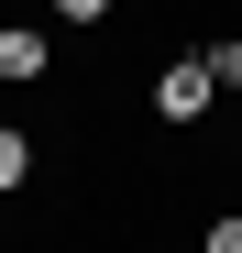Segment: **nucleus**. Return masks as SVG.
I'll return each instance as SVG.
<instances>
[{
	"label": "nucleus",
	"mask_w": 242,
	"mask_h": 253,
	"mask_svg": "<svg viewBox=\"0 0 242 253\" xmlns=\"http://www.w3.org/2000/svg\"><path fill=\"white\" fill-rule=\"evenodd\" d=\"M209 99H220V77H209V55H176L165 77H154V110H165V121H198Z\"/></svg>",
	"instance_id": "1"
},
{
	"label": "nucleus",
	"mask_w": 242,
	"mask_h": 253,
	"mask_svg": "<svg viewBox=\"0 0 242 253\" xmlns=\"http://www.w3.org/2000/svg\"><path fill=\"white\" fill-rule=\"evenodd\" d=\"M55 44H44V22H0V77H44Z\"/></svg>",
	"instance_id": "2"
},
{
	"label": "nucleus",
	"mask_w": 242,
	"mask_h": 253,
	"mask_svg": "<svg viewBox=\"0 0 242 253\" xmlns=\"http://www.w3.org/2000/svg\"><path fill=\"white\" fill-rule=\"evenodd\" d=\"M22 176H33V143L11 132V121H0V187H22Z\"/></svg>",
	"instance_id": "3"
},
{
	"label": "nucleus",
	"mask_w": 242,
	"mask_h": 253,
	"mask_svg": "<svg viewBox=\"0 0 242 253\" xmlns=\"http://www.w3.org/2000/svg\"><path fill=\"white\" fill-rule=\"evenodd\" d=\"M198 55H209V77H220V88H242V33H220V44H198Z\"/></svg>",
	"instance_id": "4"
},
{
	"label": "nucleus",
	"mask_w": 242,
	"mask_h": 253,
	"mask_svg": "<svg viewBox=\"0 0 242 253\" xmlns=\"http://www.w3.org/2000/svg\"><path fill=\"white\" fill-rule=\"evenodd\" d=\"M198 253H242V220H209V242H198Z\"/></svg>",
	"instance_id": "5"
},
{
	"label": "nucleus",
	"mask_w": 242,
	"mask_h": 253,
	"mask_svg": "<svg viewBox=\"0 0 242 253\" xmlns=\"http://www.w3.org/2000/svg\"><path fill=\"white\" fill-rule=\"evenodd\" d=\"M55 11H66V22H99V11H110V0H55Z\"/></svg>",
	"instance_id": "6"
}]
</instances>
